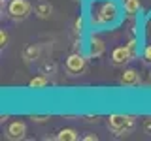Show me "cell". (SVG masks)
<instances>
[{
  "label": "cell",
  "mask_w": 151,
  "mask_h": 141,
  "mask_svg": "<svg viewBox=\"0 0 151 141\" xmlns=\"http://www.w3.org/2000/svg\"><path fill=\"white\" fill-rule=\"evenodd\" d=\"M117 19V8L111 0H106V2H100L93 8L91 13V21L94 26H106L113 23Z\"/></svg>",
  "instance_id": "cell-1"
},
{
  "label": "cell",
  "mask_w": 151,
  "mask_h": 141,
  "mask_svg": "<svg viewBox=\"0 0 151 141\" xmlns=\"http://www.w3.org/2000/svg\"><path fill=\"white\" fill-rule=\"evenodd\" d=\"M32 13V4L28 0H12L8 6V15L13 21H25Z\"/></svg>",
  "instance_id": "cell-2"
},
{
  "label": "cell",
  "mask_w": 151,
  "mask_h": 141,
  "mask_svg": "<svg viewBox=\"0 0 151 141\" xmlns=\"http://www.w3.org/2000/svg\"><path fill=\"white\" fill-rule=\"evenodd\" d=\"M85 70H87V62L79 53H72L66 58V72L70 75H83Z\"/></svg>",
  "instance_id": "cell-3"
},
{
  "label": "cell",
  "mask_w": 151,
  "mask_h": 141,
  "mask_svg": "<svg viewBox=\"0 0 151 141\" xmlns=\"http://www.w3.org/2000/svg\"><path fill=\"white\" fill-rule=\"evenodd\" d=\"M27 135V124L23 120H13L6 126V137L12 141H19V139H25Z\"/></svg>",
  "instance_id": "cell-4"
},
{
  "label": "cell",
  "mask_w": 151,
  "mask_h": 141,
  "mask_svg": "<svg viewBox=\"0 0 151 141\" xmlns=\"http://www.w3.org/2000/svg\"><path fill=\"white\" fill-rule=\"evenodd\" d=\"M129 60H132V56L129 53V49L125 47H115V49L111 51V64L113 66H125Z\"/></svg>",
  "instance_id": "cell-5"
},
{
  "label": "cell",
  "mask_w": 151,
  "mask_h": 141,
  "mask_svg": "<svg viewBox=\"0 0 151 141\" xmlns=\"http://www.w3.org/2000/svg\"><path fill=\"white\" fill-rule=\"evenodd\" d=\"M129 119H130L129 115H117V113H115V115H110V117H108V126H110V130L117 135L127 126Z\"/></svg>",
  "instance_id": "cell-6"
},
{
  "label": "cell",
  "mask_w": 151,
  "mask_h": 141,
  "mask_svg": "<svg viewBox=\"0 0 151 141\" xmlns=\"http://www.w3.org/2000/svg\"><path fill=\"white\" fill-rule=\"evenodd\" d=\"M119 81H121V85H125V87H136V85H140V75H138L136 70L129 68V70H125V72L121 73Z\"/></svg>",
  "instance_id": "cell-7"
},
{
  "label": "cell",
  "mask_w": 151,
  "mask_h": 141,
  "mask_svg": "<svg viewBox=\"0 0 151 141\" xmlns=\"http://www.w3.org/2000/svg\"><path fill=\"white\" fill-rule=\"evenodd\" d=\"M34 13L40 19H47L51 13H53V6H51L49 2H38L34 6Z\"/></svg>",
  "instance_id": "cell-8"
},
{
  "label": "cell",
  "mask_w": 151,
  "mask_h": 141,
  "mask_svg": "<svg viewBox=\"0 0 151 141\" xmlns=\"http://www.w3.org/2000/svg\"><path fill=\"white\" fill-rule=\"evenodd\" d=\"M55 139H59V141H76L78 139V132L74 128H64L55 135Z\"/></svg>",
  "instance_id": "cell-9"
},
{
  "label": "cell",
  "mask_w": 151,
  "mask_h": 141,
  "mask_svg": "<svg viewBox=\"0 0 151 141\" xmlns=\"http://www.w3.org/2000/svg\"><path fill=\"white\" fill-rule=\"evenodd\" d=\"M104 53V41L100 38L93 36L91 38V56H100Z\"/></svg>",
  "instance_id": "cell-10"
},
{
  "label": "cell",
  "mask_w": 151,
  "mask_h": 141,
  "mask_svg": "<svg viewBox=\"0 0 151 141\" xmlns=\"http://www.w3.org/2000/svg\"><path fill=\"white\" fill-rule=\"evenodd\" d=\"M123 6L129 15H136L140 9V0H123Z\"/></svg>",
  "instance_id": "cell-11"
},
{
  "label": "cell",
  "mask_w": 151,
  "mask_h": 141,
  "mask_svg": "<svg viewBox=\"0 0 151 141\" xmlns=\"http://www.w3.org/2000/svg\"><path fill=\"white\" fill-rule=\"evenodd\" d=\"M47 77L45 75H38V77H32L30 81H28V87L30 88H44V87H47Z\"/></svg>",
  "instance_id": "cell-12"
},
{
  "label": "cell",
  "mask_w": 151,
  "mask_h": 141,
  "mask_svg": "<svg viewBox=\"0 0 151 141\" xmlns=\"http://www.w3.org/2000/svg\"><path fill=\"white\" fill-rule=\"evenodd\" d=\"M25 58L27 60H36L40 58V47L38 45H28L25 49Z\"/></svg>",
  "instance_id": "cell-13"
},
{
  "label": "cell",
  "mask_w": 151,
  "mask_h": 141,
  "mask_svg": "<svg viewBox=\"0 0 151 141\" xmlns=\"http://www.w3.org/2000/svg\"><path fill=\"white\" fill-rule=\"evenodd\" d=\"M134 126H136V119H134V117H130V119H129V122H127V126H125V128H123V130L119 132V134H117V137H123V135H129L130 132L134 130Z\"/></svg>",
  "instance_id": "cell-14"
},
{
  "label": "cell",
  "mask_w": 151,
  "mask_h": 141,
  "mask_svg": "<svg viewBox=\"0 0 151 141\" xmlns=\"http://www.w3.org/2000/svg\"><path fill=\"white\" fill-rule=\"evenodd\" d=\"M127 49H129L130 56H132V58H134V56L138 55V51H136V40H130L129 43H127Z\"/></svg>",
  "instance_id": "cell-15"
},
{
  "label": "cell",
  "mask_w": 151,
  "mask_h": 141,
  "mask_svg": "<svg viewBox=\"0 0 151 141\" xmlns=\"http://www.w3.org/2000/svg\"><path fill=\"white\" fill-rule=\"evenodd\" d=\"M8 40H9L8 32H6V30H2V32H0V45H2V49L8 45Z\"/></svg>",
  "instance_id": "cell-16"
},
{
  "label": "cell",
  "mask_w": 151,
  "mask_h": 141,
  "mask_svg": "<svg viewBox=\"0 0 151 141\" xmlns=\"http://www.w3.org/2000/svg\"><path fill=\"white\" fill-rule=\"evenodd\" d=\"M30 119H32V122H47V120L51 119V117H47V115H45V117H38V115H32Z\"/></svg>",
  "instance_id": "cell-17"
},
{
  "label": "cell",
  "mask_w": 151,
  "mask_h": 141,
  "mask_svg": "<svg viewBox=\"0 0 151 141\" xmlns=\"http://www.w3.org/2000/svg\"><path fill=\"white\" fill-rule=\"evenodd\" d=\"M144 58H145V60H147V62L151 64V45L145 47V51H144Z\"/></svg>",
  "instance_id": "cell-18"
},
{
  "label": "cell",
  "mask_w": 151,
  "mask_h": 141,
  "mask_svg": "<svg viewBox=\"0 0 151 141\" xmlns=\"http://www.w3.org/2000/svg\"><path fill=\"white\" fill-rule=\"evenodd\" d=\"M144 132L145 134H151V119H147L144 122Z\"/></svg>",
  "instance_id": "cell-19"
},
{
  "label": "cell",
  "mask_w": 151,
  "mask_h": 141,
  "mask_svg": "<svg viewBox=\"0 0 151 141\" xmlns=\"http://www.w3.org/2000/svg\"><path fill=\"white\" fill-rule=\"evenodd\" d=\"M81 26H83V21L78 19V21H76V32H81Z\"/></svg>",
  "instance_id": "cell-20"
},
{
  "label": "cell",
  "mask_w": 151,
  "mask_h": 141,
  "mask_svg": "<svg viewBox=\"0 0 151 141\" xmlns=\"http://www.w3.org/2000/svg\"><path fill=\"white\" fill-rule=\"evenodd\" d=\"M44 70H45V72H55V64H45Z\"/></svg>",
  "instance_id": "cell-21"
},
{
  "label": "cell",
  "mask_w": 151,
  "mask_h": 141,
  "mask_svg": "<svg viewBox=\"0 0 151 141\" xmlns=\"http://www.w3.org/2000/svg\"><path fill=\"white\" fill-rule=\"evenodd\" d=\"M83 139H85V141H96L98 137H96V135H93V134H89V135H85Z\"/></svg>",
  "instance_id": "cell-22"
}]
</instances>
